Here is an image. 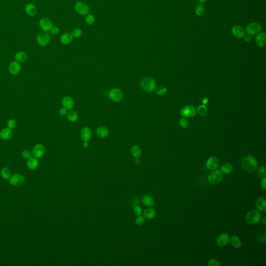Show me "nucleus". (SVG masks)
<instances>
[{"label": "nucleus", "instance_id": "32", "mask_svg": "<svg viewBox=\"0 0 266 266\" xmlns=\"http://www.w3.org/2000/svg\"><path fill=\"white\" fill-rule=\"evenodd\" d=\"M131 154L135 158H139L142 155V151L138 146H133L131 149Z\"/></svg>", "mask_w": 266, "mask_h": 266}, {"label": "nucleus", "instance_id": "41", "mask_svg": "<svg viewBox=\"0 0 266 266\" xmlns=\"http://www.w3.org/2000/svg\"><path fill=\"white\" fill-rule=\"evenodd\" d=\"M142 212H143L142 209L140 206H135L134 207V213L135 215L138 216H140L142 214Z\"/></svg>", "mask_w": 266, "mask_h": 266}, {"label": "nucleus", "instance_id": "48", "mask_svg": "<svg viewBox=\"0 0 266 266\" xmlns=\"http://www.w3.org/2000/svg\"><path fill=\"white\" fill-rule=\"evenodd\" d=\"M258 172L261 174H263L266 172V169H265V167H264V166H261L260 167H258Z\"/></svg>", "mask_w": 266, "mask_h": 266}, {"label": "nucleus", "instance_id": "11", "mask_svg": "<svg viewBox=\"0 0 266 266\" xmlns=\"http://www.w3.org/2000/svg\"><path fill=\"white\" fill-rule=\"evenodd\" d=\"M230 236L227 234H222L218 237L216 239V244L219 247H223L230 242Z\"/></svg>", "mask_w": 266, "mask_h": 266}, {"label": "nucleus", "instance_id": "16", "mask_svg": "<svg viewBox=\"0 0 266 266\" xmlns=\"http://www.w3.org/2000/svg\"><path fill=\"white\" fill-rule=\"evenodd\" d=\"M9 70L11 74L17 75L20 72L21 70V66L19 63L17 61H13L9 64Z\"/></svg>", "mask_w": 266, "mask_h": 266}, {"label": "nucleus", "instance_id": "31", "mask_svg": "<svg viewBox=\"0 0 266 266\" xmlns=\"http://www.w3.org/2000/svg\"><path fill=\"white\" fill-rule=\"evenodd\" d=\"M221 172L224 173L225 174H229L233 171V167L230 164L225 163L221 166Z\"/></svg>", "mask_w": 266, "mask_h": 266}, {"label": "nucleus", "instance_id": "26", "mask_svg": "<svg viewBox=\"0 0 266 266\" xmlns=\"http://www.w3.org/2000/svg\"><path fill=\"white\" fill-rule=\"evenodd\" d=\"M143 215H144V217L146 219L151 220V219H153V218H155V216L156 215V212L154 209H152V208H148L144 210Z\"/></svg>", "mask_w": 266, "mask_h": 266}, {"label": "nucleus", "instance_id": "42", "mask_svg": "<svg viewBox=\"0 0 266 266\" xmlns=\"http://www.w3.org/2000/svg\"><path fill=\"white\" fill-rule=\"evenodd\" d=\"M179 124L182 128H187L189 125V122L185 118H182L180 120Z\"/></svg>", "mask_w": 266, "mask_h": 266}, {"label": "nucleus", "instance_id": "38", "mask_svg": "<svg viewBox=\"0 0 266 266\" xmlns=\"http://www.w3.org/2000/svg\"><path fill=\"white\" fill-rule=\"evenodd\" d=\"M17 126L16 121L14 119H11L7 122V126L8 128H11L12 130L14 129L15 128H16Z\"/></svg>", "mask_w": 266, "mask_h": 266}, {"label": "nucleus", "instance_id": "6", "mask_svg": "<svg viewBox=\"0 0 266 266\" xmlns=\"http://www.w3.org/2000/svg\"><path fill=\"white\" fill-rule=\"evenodd\" d=\"M36 41L39 45L44 46L47 45L50 41L49 34L45 31H42L38 33L36 37Z\"/></svg>", "mask_w": 266, "mask_h": 266}, {"label": "nucleus", "instance_id": "19", "mask_svg": "<svg viewBox=\"0 0 266 266\" xmlns=\"http://www.w3.org/2000/svg\"><path fill=\"white\" fill-rule=\"evenodd\" d=\"M255 206L257 210L260 212H266V201L264 198H258L255 202Z\"/></svg>", "mask_w": 266, "mask_h": 266}, {"label": "nucleus", "instance_id": "2", "mask_svg": "<svg viewBox=\"0 0 266 266\" xmlns=\"http://www.w3.org/2000/svg\"><path fill=\"white\" fill-rule=\"evenodd\" d=\"M140 85L142 90L151 94L156 88V83L152 77H145L140 82Z\"/></svg>", "mask_w": 266, "mask_h": 266}, {"label": "nucleus", "instance_id": "15", "mask_svg": "<svg viewBox=\"0 0 266 266\" xmlns=\"http://www.w3.org/2000/svg\"><path fill=\"white\" fill-rule=\"evenodd\" d=\"M232 33L236 38H242L245 34V30L243 27L240 25H236L233 27Z\"/></svg>", "mask_w": 266, "mask_h": 266}, {"label": "nucleus", "instance_id": "8", "mask_svg": "<svg viewBox=\"0 0 266 266\" xmlns=\"http://www.w3.org/2000/svg\"><path fill=\"white\" fill-rule=\"evenodd\" d=\"M25 180V177L22 175L20 174H15L13 175L9 178V182L10 184L12 186H19L22 185L24 183Z\"/></svg>", "mask_w": 266, "mask_h": 266}, {"label": "nucleus", "instance_id": "20", "mask_svg": "<svg viewBox=\"0 0 266 266\" xmlns=\"http://www.w3.org/2000/svg\"><path fill=\"white\" fill-rule=\"evenodd\" d=\"M62 103H63L64 108H66V109H68V110L72 109L74 106V101L73 100L72 98L69 97V96L64 97L63 99Z\"/></svg>", "mask_w": 266, "mask_h": 266}, {"label": "nucleus", "instance_id": "39", "mask_svg": "<svg viewBox=\"0 0 266 266\" xmlns=\"http://www.w3.org/2000/svg\"><path fill=\"white\" fill-rule=\"evenodd\" d=\"M207 266H221V264H220V262L216 259H211L209 261V262L207 263Z\"/></svg>", "mask_w": 266, "mask_h": 266}, {"label": "nucleus", "instance_id": "24", "mask_svg": "<svg viewBox=\"0 0 266 266\" xmlns=\"http://www.w3.org/2000/svg\"><path fill=\"white\" fill-rule=\"evenodd\" d=\"M142 203L144 205L147 207L153 206L155 204V200L152 196L149 195H144L142 199Z\"/></svg>", "mask_w": 266, "mask_h": 266}, {"label": "nucleus", "instance_id": "46", "mask_svg": "<svg viewBox=\"0 0 266 266\" xmlns=\"http://www.w3.org/2000/svg\"><path fill=\"white\" fill-rule=\"evenodd\" d=\"M50 31H51V32L53 34L56 35V34H58L59 32H60V29H59L58 27H53L50 30Z\"/></svg>", "mask_w": 266, "mask_h": 266}, {"label": "nucleus", "instance_id": "50", "mask_svg": "<svg viewBox=\"0 0 266 266\" xmlns=\"http://www.w3.org/2000/svg\"><path fill=\"white\" fill-rule=\"evenodd\" d=\"M208 101H209V100H208V99H207V98H204L202 100L203 104H204V105L207 104V103H208Z\"/></svg>", "mask_w": 266, "mask_h": 266}, {"label": "nucleus", "instance_id": "37", "mask_svg": "<svg viewBox=\"0 0 266 266\" xmlns=\"http://www.w3.org/2000/svg\"><path fill=\"white\" fill-rule=\"evenodd\" d=\"M86 22H87L89 25H92L95 21V17L92 14L88 15V16L86 18Z\"/></svg>", "mask_w": 266, "mask_h": 266}, {"label": "nucleus", "instance_id": "10", "mask_svg": "<svg viewBox=\"0 0 266 266\" xmlns=\"http://www.w3.org/2000/svg\"><path fill=\"white\" fill-rule=\"evenodd\" d=\"M75 9L77 13L82 15L88 14L90 12L88 6L84 2H77L75 5Z\"/></svg>", "mask_w": 266, "mask_h": 266}, {"label": "nucleus", "instance_id": "23", "mask_svg": "<svg viewBox=\"0 0 266 266\" xmlns=\"http://www.w3.org/2000/svg\"><path fill=\"white\" fill-rule=\"evenodd\" d=\"M27 166L31 170H35L38 168L39 166V161L36 158L31 157L28 160Z\"/></svg>", "mask_w": 266, "mask_h": 266}, {"label": "nucleus", "instance_id": "35", "mask_svg": "<svg viewBox=\"0 0 266 266\" xmlns=\"http://www.w3.org/2000/svg\"><path fill=\"white\" fill-rule=\"evenodd\" d=\"M155 93L158 95H163L167 92V88L164 85H160L159 87L155 88Z\"/></svg>", "mask_w": 266, "mask_h": 266}, {"label": "nucleus", "instance_id": "53", "mask_svg": "<svg viewBox=\"0 0 266 266\" xmlns=\"http://www.w3.org/2000/svg\"><path fill=\"white\" fill-rule=\"evenodd\" d=\"M262 222H263V224L264 226H266V217H264L263 218V220H262Z\"/></svg>", "mask_w": 266, "mask_h": 266}, {"label": "nucleus", "instance_id": "18", "mask_svg": "<svg viewBox=\"0 0 266 266\" xmlns=\"http://www.w3.org/2000/svg\"><path fill=\"white\" fill-rule=\"evenodd\" d=\"M13 136V131L9 128H5L0 131V137L3 140H9Z\"/></svg>", "mask_w": 266, "mask_h": 266}, {"label": "nucleus", "instance_id": "5", "mask_svg": "<svg viewBox=\"0 0 266 266\" xmlns=\"http://www.w3.org/2000/svg\"><path fill=\"white\" fill-rule=\"evenodd\" d=\"M261 27L260 24L257 22H251L248 24L246 27L245 31L247 33L251 36H254L261 32Z\"/></svg>", "mask_w": 266, "mask_h": 266}, {"label": "nucleus", "instance_id": "33", "mask_svg": "<svg viewBox=\"0 0 266 266\" xmlns=\"http://www.w3.org/2000/svg\"><path fill=\"white\" fill-rule=\"evenodd\" d=\"M1 174L4 179H9L11 177V171L8 167H4L1 170Z\"/></svg>", "mask_w": 266, "mask_h": 266}, {"label": "nucleus", "instance_id": "40", "mask_svg": "<svg viewBox=\"0 0 266 266\" xmlns=\"http://www.w3.org/2000/svg\"><path fill=\"white\" fill-rule=\"evenodd\" d=\"M22 157L24 158L29 159L31 158L32 156V153H31L30 151L28 150H24L22 152Z\"/></svg>", "mask_w": 266, "mask_h": 266}, {"label": "nucleus", "instance_id": "49", "mask_svg": "<svg viewBox=\"0 0 266 266\" xmlns=\"http://www.w3.org/2000/svg\"><path fill=\"white\" fill-rule=\"evenodd\" d=\"M60 114L62 116H64L66 114V109L65 108H61L60 110Z\"/></svg>", "mask_w": 266, "mask_h": 266}, {"label": "nucleus", "instance_id": "9", "mask_svg": "<svg viewBox=\"0 0 266 266\" xmlns=\"http://www.w3.org/2000/svg\"><path fill=\"white\" fill-rule=\"evenodd\" d=\"M123 97V94L122 92L118 88L112 89L109 94V97L110 99L115 102L121 101L122 100Z\"/></svg>", "mask_w": 266, "mask_h": 266}, {"label": "nucleus", "instance_id": "47", "mask_svg": "<svg viewBox=\"0 0 266 266\" xmlns=\"http://www.w3.org/2000/svg\"><path fill=\"white\" fill-rule=\"evenodd\" d=\"M244 39L245 41H246V42H250L251 40H252V36L250 34H245L244 36Z\"/></svg>", "mask_w": 266, "mask_h": 266}, {"label": "nucleus", "instance_id": "13", "mask_svg": "<svg viewBox=\"0 0 266 266\" xmlns=\"http://www.w3.org/2000/svg\"><path fill=\"white\" fill-rule=\"evenodd\" d=\"M220 162L216 157H210L207 160L206 163V167L207 169L210 171H213L216 169L219 166Z\"/></svg>", "mask_w": 266, "mask_h": 266}, {"label": "nucleus", "instance_id": "29", "mask_svg": "<svg viewBox=\"0 0 266 266\" xmlns=\"http://www.w3.org/2000/svg\"><path fill=\"white\" fill-rule=\"evenodd\" d=\"M15 58L18 63H23L27 60L28 55L26 53L23 52H19L16 54L15 56Z\"/></svg>", "mask_w": 266, "mask_h": 266}, {"label": "nucleus", "instance_id": "21", "mask_svg": "<svg viewBox=\"0 0 266 266\" xmlns=\"http://www.w3.org/2000/svg\"><path fill=\"white\" fill-rule=\"evenodd\" d=\"M25 11L30 16H34L36 14L38 10L33 4L29 3L26 6Z\"/></svg>", "mask_w": 266, "mask_h": 266}, {"label": "nucleus", "instance_id": "22", "mask_svg": "<svg viewBox=\"0 0 266 266\" xmlns=\"http://www.w3.org/2000/svg\"><path fill=\"white\" fill-rule=\"evenodd\" d=\"M73 40V36L70 33H65L61 36L60 41L63 44H69Z\"/></svg>", "mask_w": 266, "mask_h": 266}, {"label": "nucleus", "instance_id": "44", "mask_svg": "<svg viewBox=\"0 0 266 266\" xmlns=\"http://www.w3.org/2000/svg\"><path fill=\"white\" fill-rule=\"evenodd\" d=\"M82 31L80 29L77 28V29H74L73 31H72V35L75 38H79L82 35Z\"/></svg>", "mask_w": 266, "mask_h": 266}, {"label": "nucleus", "instance_id": "3", "mask_svg": "<svg viewBox=\"0 0 266 266\" xmlns=\"http://www.w3.org/2000/svg\"><path fill=\"white\" fill-rule=\"evenodd\" d=\"M261 219V213L258 210H253L246 214L245 220L250 225H255L259 223Z\"/></svg>", "mask_w": 266, "mask_h": 266}, {"label": "nucleus", "instance_id": "28", "mask_svg": "<svg viewBox=\"0 0 266 266\" xmlns=\"http://www.w3.org/2000/svg\"><path fill=\"white\" fill-rule=\"evenodd\" d=\"M97 136L101 138H104L109 134V130L104 126H101L97 128L96 131Z\"/></svg>", "mask_w": 266, "mask_h": 266}, {"label": "nucleus", "instance_id": "43", "mask_svg": "<svg viewBox=\"0 0 266 266\" xmlns=\"http://www.w3.org/2000/svg\"><path fill=\"white\" fill-rule=\"evenodd\" d=\"M145 217H143V216H139L136 219V220H135L136 223L137 225H139V226L143 225L144 223H145Z\"/></svg>", "mask_w": 266, "mask_h": 266}, {"label": "nucleus", "instance_id": "14", "mask_svg": "<svg viewBox=\"0 0 266 266\" xmlns=\"http://www.w3.org/2000/svg\"><path fill=\"white\" fill-rule=\"evenodd\" d=\"M39 25L42 30L45 32L49 31L53 27L52 22L47 18H42L39 22Z\"/></svg>", "mask_w": 266, "mask_h": 266}, {"label": "nucleus", "instance_id": "52", "mask_svg": "<svg viewBox=\"0 0 266 266\" xmlns=\"http://www.w3.org/2000/svg\"><path fill=\"white\" fill-rule=\"evenodd\" d=\"M140 161H141V160H140L139 158H135V162L136 163L139 164L140 163Z\"/></svg>", "mask_w": 266, "mask_h": 266}, {"label": "nucleus", "instance_id": "36", "mask_svg": "<svg viewBox=\"0 0 266 266\" xmlns=\"http://www.w3.org/2000/svg\"><path fill=\"white\" fill-rule=\"evenodd\" d=\"M197 111L200 115H202V116H205L207 112V109L206 107L203 104V105H201L198 107Z\"/></svg>", "mask_w": 266, "mask_h": 266}, {"label": "nucleus", "instance_id": "51", "mask_svg": "<svg viewBox=\"0 0 266 266\" xmlns=\"http://www.w3.org/2000/svg\"><path fill=\"white\" fill-rule=\"evenodd\" d=\"M88 146H89V145H88L87 142H85L83 144V147H84V148H87L88 147Z\"/></svg>", "mask_w": 266, "mask_h": 266}, {"label": "nucleus", "instance_id": "12", "mask_svg": "<svg viewBox=\"0 0 266 266\" xmlns=\"http://www.w3.org/2000/svg\"><path fill=\"white\" fill-rule=\"evenodd\" d=\"M45 152L44 146L42 144H38L34 146L32 150V155L37 159H40L43 156Z\"/></svg>", "mask_w": 266, "mask_h": 266}, {"label": "nucleus", "instance_id": "25", "mask_svg": "<svg viewBox=\"0 0 266 266\" xmlns=\"http://www.w3.org/2000/svg\"><path fill=\"white\" fill-rule=\"evenodd\" d=\"M91 137V131L88 128H85L82 130L81 138L84 142H88Z\"/></svg>", "mask_w": 266, "mask_h": 266}, {"label": "nucleus", "instance_id": "27", "mask_svg": "<svg viewBox=\"0 0 266 266\" xmlns=\"http://www.w3.org/2000/svg\"><path fill=\"white\" fill-rule=\"evenodd\" d=\"M230 243L236 248H239L242 245L241 240L237 236H233L230 239Z\"/></svg>", "mask_w": 266, "mask_h": 266}, {"label": "nucleus", "instance_id": "34", "mask_svg": "<svg viewBox=\"0 0 266 266\" xmlns=\"http://www.w3.org/2000/svg\"><path fill=\"white\" fill-rule=\"evenodd\" d=\"M67 117L68 118L69 120H70L71 122H76L78 119L77 113L76 111H72V110H71L70 111L68 112V113L67 114Z\"/></svg>", "mask_w": 266, "mask_h": 266}, {"label": "nucleus", "instance_id": "45", "mask_svg": "<svg viewBox=\"0 0 266 266\" xmlns=\"http://www.w3.org/2000/svg\"><path fill=\"white\" fill-rule=\"evenodd\" d=\"M266 177H264V178H262V179L261 180V187L263 188L264 190L266 189Z\"/></svg>", "mask_w": 266, "mask_h": 266}, {"label": "nucleus", "instance_id": "54", "mask_svg": "<svg viewBox=\"0 0 266 266\" xmlns=\"http://www.w3.org/2000/svg\"><path fill=\"white\" fill-rule=\"evenodd\" d=\"M199 1L200 3L203 4L204 3H205L206 1V0H199Z\"/></svg>", "mask_w": 266, "mask_h": 266}, {"label": "nucleus", "instance_id": "4", "mask_svg": "<svg viewBox=\"0 0 266 266\" xmlns=\"http://www.w3.org/2000/svg\"><path fill=\"white\" fill-rule=\"evenodd\" d=\"M223 175L222 172L220 170L215 169L212 171L208 176V180L212 184L216 185L221 182L223 180Z\"/></svg>", "mask_w": 266, "mask_h": 266}, {"label": "nucleus", "instance_id": "1", "mask_svg": "<svg viewBox=\"0 0 266 266\" xmlns=\"http://www.w3.org/2000/svg\"><path fill=\"white\" fill-rule=\"evenodd\" d=\"M242 167L244 170L248 173H252L257 169L258 162L254 156L251 155H246L242 160Z\"/></svg>", "mask_w": 266, "mask_h": 266}, {"label": "nucleus", "instance_id": "30", "mask_svg": "<svg viewBox=\"0 0 266 266\" xmlns=\"http://www.w3.org/2000/svg\"><path fill=\"white\" fill-rule=\"evenodd\" d=\"M205 7L201 3L198 4L195 8V13L198 16H202L205 13Z\"/></svg>", "mask_w": 266, "mask_h": 266}, {"label": "nucleus", "instance_id": "17", "mask_svg": "<svg viewBox=\"0 0 266 266\" xmlns=\"http://www.w3.org/2000/svg\"><path fill=\"white\" fill-rule=\"evenodd\" d=\"M266 35L264 32H260L257 34L256 37V43L257 46L261 47H263L266 46Z\"/></svg>", "mask_w": 266, "mask_h": 266}, {"label": "nucleus", "instance_id": "7", "mask_svg": "<svg viewBox=\"0 0 266 266\" xmlns=\"http://www.w3.org/2000/svg\"><path fill=\"white\" fill-rule=\"evenodd\" d=\"M180 114L183 118H193L196 115V109L192 106L184 107L181 110Z\"/></svg>", "mask_w": 266, "mask_h": 266}]
</instances>
